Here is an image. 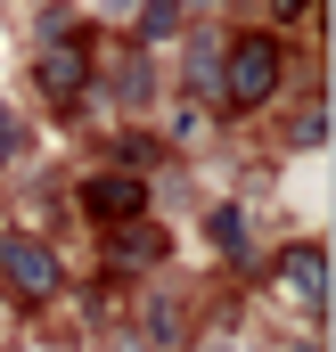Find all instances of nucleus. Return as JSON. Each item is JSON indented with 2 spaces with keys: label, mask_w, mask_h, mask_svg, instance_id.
<instances>
[{
  "label": "nucleus",
  "mask_w": 336,
  "mask_h": 352,
  "mask_svg": "<svg viewBox=\"0 0 336 352\" xmlns=\"http://www.w3.org/2000/svg\"><path fill=\"white\" fill-rule=\"evenodd\" d=\"M279 66H287V58H279L271 33H238V41L222 50V107H238V115L262 107V98L279 90Z\"/></svg>",
  "instance_id": "f257e3e1"
},
{
  "label": "nucleus",
  "mask_w": 336,
  "mask_h": 352,
  "mask_svg": "<svg viewBox=\"0 0 336 352\" xmlns=\"http://www.w3.org/2000/svg\"><path fill=\"white\" fill-rule=\"evenodd\" d=\"M0 278H8L25 303H41V295H58V254L17 230V238H0Z\"/></svg>",
  "instance_id": "f03ea898"
},
{
  "label": "nucleus",
  "mask_w": 336,
  "mask_h": 352,
  "mask_svg": "<svg viewBox=\"0 0 336 352\" xmlns=\"http://www.w3.org/2000/svg\"><path fill=\"white\" fill-rule=\"evenodd\" d=\"M140 205H148V188H140V173H90L83 180V213L90 221H140Z\"/></svg>",
  "instance_id": "7ed1b4c3"
},
{
  "label": "nucleus",
  "mask_w": 336,
  "mask_h": 352,
  "mask_svg": "<svg viewBox=\"0 0 336 352\" xmlns=\"http://www.w3.org/2000/svg\"><path fill=\"white\" fill-rule=\"evenodd\" d=\"M41 90H50L58 107H66V98H83V41H74V33L41 50Z\"/></svg>",
  "instance_id": "20e7f679"
},
{
  "label": "nucleus",
  "mask_w": 336,
  "mask_h": 352,
  "mask_svg": "<svg viewBox=\"0 0 336 352\" xmlns=\"http://www.w3.org/2000/svg\"><path fill=\"white\" fill-rule=\"evenodd\" d=\"M107 246H115V263H132V270L165 263V230H148V221H115V230H107Z\"/></svg>",
  "instance_id": "39448f33"
},
{
  "label": "nucleus",
  "mask_w": 336,
  "mask_h": 352,
  "mask_svg": "<svg viewBox=\"0 0 336 352\" xmlns=\"http://www.w3.org/2000/svg\"><path fill=\"white\" fill-rule=\"evenodd\" d=\"M279 278H287V295H304V303L320 311V295H328V254H320V246H295Z\"/></svg>",
  "instance_id": "423d86ee"
},
{
  "label": "nucleus",
  "mask_w": 336,
  "mask_h": 352,
  "mask_svg": "<svg viewBox=\"0 0 336 352\" xmlns=\"http://www.w3.org/2000/svg\"><path fill=\"white\" fill-rule=\"evenodd\" d=\"M172 25H180V8H172V0H148V16H140V33H148V41H165Z\"/></svg>",
  "instance_id": "0eeeda50"
},
{
  "label": "nucleus",
  "mask_w": 336,
  "mask_h": 352,
  "mask_svg": "<svg viewBox=\"0 0 336 352\" xmlns=\"http://www.w3.org/2000/svg\"><path fill=\"white\" fill-rule=\"evenodd\" d=\"M271 8H279V16H304V8H312V0H271Z\"/></svg>",
  "instance_id": "6e6552de"
},
{
  "label": "nucleus",
  "mask_w": 336,
  "mask_h": 352,
  "mask_svg": "<svg viewBox=\"0 0 336 352\" xmlns=\"http://www.w3.org/2000/svg\"><path fill=\"white\" fill-rule=\"evenodd\" d=\"M0 148H8V107H0Z\"/></svg>",
  "instance_id": "1a4fd4ad"
}]
</instances>
